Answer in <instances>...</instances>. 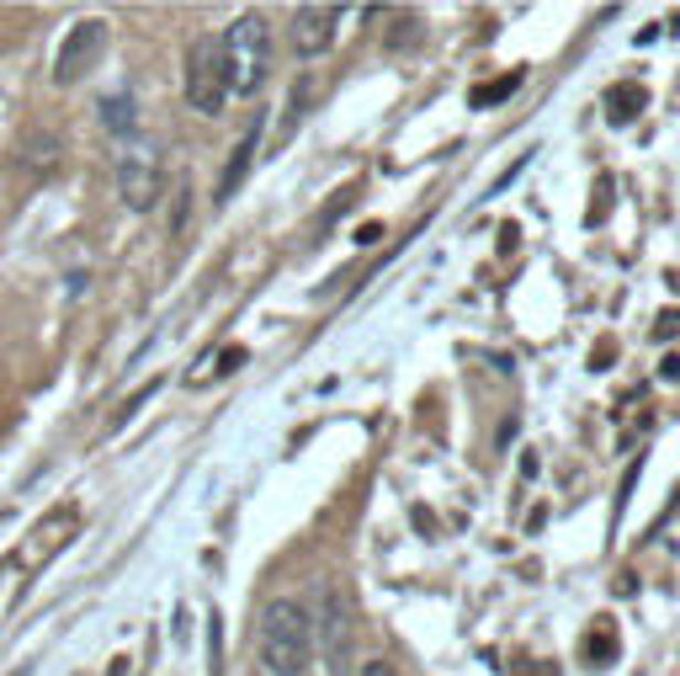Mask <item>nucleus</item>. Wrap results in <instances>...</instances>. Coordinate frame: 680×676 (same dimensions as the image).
I'll return each mask as SVG.
<instances>
[{
  "instance_id": "nucleus-1",
  "label": "nucleus",
  "mask_w": 680,
  "mask_h": 676,
  "mask_svg": "<svg viewBox=\"0 0 680 676\" xmlns=\"http://www.w3.org/2000/svg\"><path fill=\"white\" fill-rule=\"evenodd\" d=\"M314 661V613L298 597H277L261 613V666L271 676H303Z\"/></svg>"
},
{
  "instance_id": "nucleus-2",
  "label": "nucleus",
  "mask_w": 680,
  "mask_h": 676,
  "mask_svg": "<svg viewBox=\"0 0 680 676\" xmlns=\"http://www.w3.org/2000/svg\"><path fill=\"white\" fill-rule=\"evenodd\" d=\"M224 75H229V96H256L271 75V28L261 11H245L235 28L224 32Z\"/></svg>"
},
{
  "instance_id": "nucleus-3",
  "label": "nucleus",
  "mask_w": 680,
  "mask_h": 676,
  "mask_svg": "<svg viewBox=\"0 0 680 676\" xmlns=\"http://www.w3.org/2000/svg\"><path fill=\"white\" fill-rule=\"evenodd\" d=\"M314 645L325 650L330 676H352V608L341 597V586H320V613H314Z\"/></svg>"
},
{
  "instance_id": "nucleus-4",
  "label": "nucleus",
  "mask_w": 680,
  "mask_h": 676,
  "mask_svg": "<svg viewBox=\"0 0 680 676\" xmlns=\"http://www.w3.org/2000/svg\"><path fill=\"white\" fill-rule=\"evenodd\" d=\"M186 101L207 112V118H218L224 112V101H229V75H224V49L213 43V37H197L192 43V54H186Z\"/></svg>"
},
{
  "instance_id": "nucleus-5",
  "label": "nucleus",
  "mask_w": 680,
  "mask_h": 676,
  "mask_svg": "<svg viewBox=\"0 0 680 676\" xmlns=\"http://www.w3.org/2000/svg\"><path fill=\"white\" fill-rule=\"evenodd\" d=\"M160 182H165V171H160V154L149 150V144H139V150H128L118 160V197L133 214H149V208H154Z\"/></svg>"
},
{
  "instance_id": "nucleus-6",
  "label": "nucleus",
  "mask_w": 680,
  "mask_h": 676,
  "mask_svg": "<svg viewBox=\"0 0 680 676\" xmlns=\"http://www.w3.org/2000/svg\"><path fill=\"white\" fill-rule=\"evenodd\" d=\"M101 49H107V22L101 17H90V22H75L69 37L60 43V60H54V81L60 86H75L86 69H96L101 60Z\"/></svg>"
},
{
  "instance_id": "nucleus-7",
  "label": "nucleus",
  "mask_w": 680,
  "mask_h": 676,
  "mask_svg": "<svg viewBox=\"0 0 680 676\" xmlns=\"http://www.w3.org/2000/svg\"><path fill=\"white\" fill-rule=\"evenodd\" d=\"M75 533H80V506H54L43 523L28 533V544H22V570H37V565H48L54 554H64L75 544Z\"/></svg>"
},
{
  "instance_id": "nucleus-8",
  "label": "nucleus",
  "mask_w": 680,
  "mask_h": 676,
  "mask_svg": "<svg viewBox=\"0 0 680 676\" xmlns=\"http://www.w3.org/2000/svg\"><path fill=\"white\" fill-rule=\"evenodd\" d=\"M335 28H341V6H298L293 11V49L303 60L325 54L335 43Z\"/></svg>"
},
{
  "instance_id": "nucleus-9",
  "label": "nucleus",
  "mask_w": 680,
  "mask_h": 676,
  "mask_svg": "<svg viewBox=\"0 0 680 676\" xmlns=\"http://www.w3.org/2000/svg\"><path fill=\"white\" fill-rule=\"evenodd\" d=\"M256 154H261V124L250 128L245 139L235 144V154H229V165H224V176H218V192H213V203H229L239 186H245V176H250V165H256Z\"/></svg>"
},
{
  "instance_id": "nucleus-10",
  "label": "nucleus",
  "mask_w": 680,
  "mask_h": 676,
  "mask_svg": "<svg viewBox=\"0 0 680 676\" xmlns=\"http://www.w3.org/2000/svg\"><path fill=\"white\" fill-rule=\"evenodd\" d=\"M644 107H649V86H638V81H617V86L606 92V118L617 128H627Z\"/></svg>"
},
{
  "instance_id": "nucleus-11",
  "label": "nucleus",
  "mask_w": 680,
  "mask_h": 676,
  "mask_svg": "<svg viewBox=\"0 0 680 676\" xmlns=\"http://www.w3.org/2000/svg\"><path fill=\"white\" fill-rule=\"evenodd\" d=\"M245 363H250V352H245V346H224L218 357L207 352L203 363H197V368L186 373V384H207V378H229V373H239V368H245Z\"/></svg>"
},
{
  "instance_id": "nucleus-12",
  "label": "nucleus",
  "mask_w": 680,
  "mask_h": 676,
  "mask_svg": "<svg viewBox=\"0 0 680 676\" xmlns=\"http://www.w3.org/2000/svg\"><path fill=\"white\" fill-rule=\"evenodd\" d=\"M521 81H527L521 69H505L500 81H484V86H474V92H468V107H474V112H484V107H500V101H510V96L521 92Z\"/></svg>"
},
{
  "instance_id": "nucleus-13",
  "label": "nucleus",
  "mask_w": 680,
  "mask_h": 676,
  "mask_svg": "<svg viewBox=\"0 0 680 676\" xmlns=\"http://www.w3.org/2000/svg\"><path fill=\"white\" fill-rule=\"evenodd\" d=\"M101 128H107L112 139H128V133L139 128V107H133V96H101Z\"/></svg>"
},
{
  "instance_id": "nucleus-14",
  "label": "nucleus",
  "mask_w": 680,
  "mask_h": 676,
  "mask_svg": "<svg viewBox=\"0 0 680 676\" xmlns=\"http://www.w3.org/2000/svg\"><path fill=\"white\" fill-rule=\"evenodd\" d=\"M585 661H591V666H612V661H617V629H612L606 618H595V629L585 634Z\"/></svg>"
},
{
  "instance_id": "nucleus-15",
  "label": "nucleus",
  "mask_w": 680,
  "mask_h": 676,
  "mask_svg": "<svg viewBox=\"0 0 680 676\" xmlns=\"http://www.w3.org/2000/svg\"><path fill=\"white\" fill-rule=\"evenodd\" d=\"M676 336H680V309L654 314V341H676Z\"/></svg>"
},
{
  "instance_id": "nucleus-16",
  "label": "nucleus",
  "mask_w": 680,
  "mask_h": 676,
  "mask_svg": "<svg viewBox=\"0 0 680 676\" xmlns=\"http://www.w3.org/2000/svg\"><path fill=\"white\" fill-rule=\"evenodd\" d=\"M186 208H192V182L181 176V182H176V218H171V235H181V229H186Z\"/></svg>"
},
{
  "instance_id": "nucleus-17",
  "label": "nucleus",
  "mask_w": 680,
  "mask_h": 676,
  "mask_svg": "<svg viewBox=\"0 0 680 676\" xmlns=\"http://www.w3.org/2000/svg\"><path fill=\"white\" fill-rule=\"evenodd\" d=\"M154 389H160V384H144L139 395H128V400H122V416H118V427H122V421H128V416H133V410H139V405L149 400V395H154Z\"/></svg>"
},
{
  "instance_id": "nucleus-18",
  "label": "nucleus",
  "mask_w": 680,
  "mask_h": 676,
  "mask_svg": "<svg viewBox=\"0 0 680 676\" xmlns=\"http://www.w3.org/2000/svg\"><path fill=\"white\" fill-rule=\"evenodd\" d=\"M414 28H420L414 17H399V32H393V49H404V43H414Z\"/></svg>"
},
{
  "instance_id": "nucleus-19",
  "label": "nucleus",
  "mask_w": 680,
  "mask_h": 676,
  "mask_svg": "<svg viewBox=\"0 0 680 676\" xmlns=\"http://www.w3.org/2000/svg\"><path fill=\"white\" fill-rule=\"evenodd\" d=\"M378 240H384V224H361L356 229V246H378Z\"/></svg>"
},
{
  "instance_id": "nucleus-20",
  "label": "nucleus",
  "mask_w": 680,
  "mask_h": 676,
  "mask_svg": "<svg viewBox=\"0 0 680 676\" xmlns=\"http://www.w3.org/2000/svg\"><path fill=\"white\" fill-rule=\"evenodd\" d=\"M612 352H617V341H601V346H595V357H591V368L601 373L606 363H612Z\"/></svg>"
},
{
  "instance_id": "nucleus-21",
  "label": "nucleus",
  "mask_w": 680,
  "mask_h": 676,
  "mask_svg": "<svg viewBox=\"0 0 680 676\" xmlns=\"http://www.w3.org/2000/svg\"><path fill=\"white\" fill-rule=\"evenodd\" d=\"M659 378H665V384H680V357H676V352L659 363Z\"/></svg>"
},
{
  "instance_id": "nucleus-22",
  "label": "nucleus",
  "mask_w": 680,
  "mask_h": 676,
  "mask_svg": "<svg viewBox=\"0 0 680 676\" xmlns=\"http://www.w3.org/2000/svg\"><path fill=\"white\" fill-rule=\"evenodd\" d=\"M361 676H399V666H388V661H367Z\"/></svg>"
},
{
  "instance_id": "nucleus-23",
  "label": "nucleus",
  "mask_w": 680,
  "mask_h": 676,
  "mask_svg": "<svg viewBox=\"0 0 680 676\" xmlns=\"http://www.w3.org/2000/svg\"><path fill=\"white\" fill-rule=\"evenodd\" d=\"M665 32H680V11H676V17H670V28H665Z\"/></svg>"
},
{
  "instance_id": "nucleus-24",
  "label": "nucleus",
  "mask_w": 680,
  "mask_h": 676,
  "mask_svg": "<svg viewBox=\"0 0 680 676\" xmlns=\"http://www.w3.org/2000/svg\"><path fill=\"white\" fill-rule=\"evenodd\" d=\"M17 676H28V672H17Z\"/></svg>"
}]
</instances>
